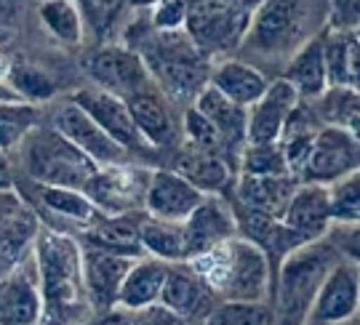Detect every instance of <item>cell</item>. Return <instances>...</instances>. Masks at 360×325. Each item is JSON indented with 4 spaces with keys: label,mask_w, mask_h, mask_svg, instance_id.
<instances>
[{
    "label": "cell",
    "mask_w": 360,
    "mask_h": 325,
    "mask_svg": "<svg viewBox=\"0 0 360 325\" xmlns=\"http://www.w3.org/2000/svg\"><path fill=\"white\" fill-rule=\"evenodd\" d=\"M30 259L35 267L40 301H43L40 325L89 323L94 310L83 286V256L75 234L40 224L30 248Z\"/></svg>",
    "instance_id": "1"
},
{
    "label": "cell",
    "mask_w": 360,
    "mask_h": 325,
    "mask_svg": "<svg viewBox=\"0 0 360 325\" xmlns=\"http://www.w3.org/2000/svg\"><path fill=\"white\" fill-rule=\"evenodd\" d=\"M219 301L270 304L275 272L264 251L240 234L190 261Z\"/></svg>",
    "instance_id": "2"
},
{
    "label": "cell",
    "mask_w": 360,
    "mask_h": 325,
    "mask_svg": "<svg viewBox=\"0 0 360 325\" xmlns=\"http://www.w3.org/2000/svg\"><path fill=\"white\" fill-rule=\"evenodd\" d=\"M134 51L142 56L155 88L166 96L171 105L193 107L198 93L208 86L211 62L193 46L187 32H155L150 29Z\"/></svg>",
    "instance_id": "3"
},
{
    "label": "cell",
    "mask_w": 360,
    "mask_h": 325,
    "mask_svg": "<svg viewBox=\"0 0 360 325\" xmlns=\"http://www.w3.org/2000/svg\"><path fill=\"white\" fill-rule=\"evenodd\" d=\"M336 261H342V256L326 237V240H315L296 248L294 253H288L278 264L275 286H272L275 325H307L315 296L321 291L323 280L336 267Z\"/></svg>",
    "instance_id": "4"
},
{
    "label": "cell",
    "mask_w": 360,
    "mask_h": 325,
    "mask_svg": "<svg viewBox=\"0 0 360 325\" xmlns=\"http://www.w3.org/2000/svg\"><path fill=\"white\" fill-rule=\"evenodd\" d=\"M326 6L315 3H257L254 19L243 40V48L270 59H288L294 56L307 40L321 35L326 29Z\"/></svg>",
    "instance_id": "5"
},
{
    "label": "cell",
    "mask_w": 360,
    "mask_h": 325,
    "mask_svg": "<svg viewBox=\"0 0 360 325\" xmlns=\"http://www.w3.org/2000/svg\"><path fill=\"white\" fill-rule=\"evenodd\" d=\"M19 160L27 182L77 192H83L99 171L53 126H35L30 131L25 142L19 144Z\"/></svg>",
    "instance_id": "6"
},
{
    "label": "cell",
    "mask_w": 360,
    "mask_h": 325,
    "mask_svg": "<svg viewBox=\"0 0 360 325\" xmlns=\"http://www.w3.org/2000/svg\"><path fill=\"white\" fill-rule=\"evenodd\" d=\"M254 3H190L184 32L193 46L206 56L211 65L232 59V53L243 48L248 27L254 19Z\"/></svg>",
    "instance_id": "7"
},
{
    "label": "cell",
    "mask_w": 360,
    "mask_h": 325,
    "mask_svg": "<svg viewBox=\"0 0 360 325\" xmlns=\"http://www.w3.org/2000/svg\"><path fill=\"white\" fill-rule=\"evenodd\" d=\"M80 67L94 88L112 93L117 99H129L131 93L142 91L144 86L153 83L142 56L123 43H104L94 48Z\"/></svg>",
    "instance_id": "8"
},
{
    "label": "cell",
    "mask_w": 360,
    "mask_h": 325,
    "mask_svg": "<svg viewBox=\"0 0 360 325\" xmlns=\"http://www.w3.org/2000/svg\"><path fill=\"white\" fill-rule=\"evenodd\" d=\"M150 168L142 166H112V168H99L94 173L83 195L94 203V208L107 216H131L144 211V195L150 184Z\"/></svg>",
    "instance_id": "9"
},
{
    "label": "cell",
    "mask_w": 360,
    "mask_h": 325,
    "mask_svg": "<svg viewBox=\"0 0 360 325\" xmlns=\"http://www.w3.org/2000/svg\"><path fill=\"white\" fill-rule=\"evenodd\" d=\"M355 171H360V142L347 131L323 126L309 150L307 163L299 173V182L331 187Z\"/></svg>",
    "instance_id": "10"
},
{
    "label": "cell",
    "mask_w": 360,
    "mask_h": 325,
    "mask_svg": "<svg viewBox=\"0 0 360 325\" xmlns=\"http://www.w3.org/2000/svg\"><path fill=\"white\" fill-rule=\"evenodd\" d=\"M53 128L65 136L67 142L77 147L83 155L89 157L96 168H112V166H126L131 163V155L115 144L107 133H104L94 120H91L77 105H72L70 99L59 105V110L53 112Z\"/></svg>",
    "instance_id": "11"
},
{
    "label": "cell",
    "mask_w": 360,
    "mask_h": 325,
    "mask_svg": "<svg viewBox=\"0 0 360 325\" xmlns=\"http://www.w3.org/2000/svg\"><path fill=\"white\" fill-rule=\"evenodd\" d=\"M181 227H184L187 261L198 259L208 251L224 246L232 237H238L235 208L224 195H206L203 203L181 221Z\"/></svg>",
    "instance_id": "12"
},
{
    "label": "cell",
    "mask_w": 360,
    "mask_h": 325,
    "mask_svg": "<svg viewBox=\"0 0 360 325\" xmlns=\"http://www.w3.org/2000/svg\"><path fill=\"white\" fill-rule=\"evenodd\" d=\"M360 310V267L342 259L323 280L307 325H345Z\"/></svg>",
    "instance_id": "13"
},
{
    "label": "cell",
    "mask_w": 360,
    "mask_h": 325,
    "mask_svg": "<svg viewBox=\"0 0 360 325\" xmlns=\"http://www.w3.org/2000/svg\"><path fill=\"white\" fill-rule=\"evenodd\" d=\"M72 105H77L86 115L99 126V128L112 139L115 144H120L129 155L134 152H144L150 150L144 139L139 136V131L131 120V112L123 99H117L112 93H104L94 86H86V88H77L75 93L67 96Z\"/></svg>",
    "instance_id": "14"
},
{
    "label": "cell",
    "mask_w": 360,
    "mask_h": 325,
    "mask_svg": "<svg viewBox=\"0 0 360 325\" xmlns=\"http://www.w3.org/2000/svg\"><path fill=\"white\" fill-rule=\"evenodd\" d=\"M160 304L166 307L168 312L176 314L181 323L200 325L208 314L217 310L219 299L203 283V277L195 272L190 261H179V264H168Z\"/></svg>",
    "instance_id": "15"
},
{
    "label": "cell",
    "mask_w": 360,
    "mask_h": 325,
    "mask_svg": "<svg viewBox=\"0 0 360 325\" xmlns=\"http://www.w3.org/2000/svg\"><path fill=\"white\" fill-rule=\"evenodd\" d=\"M131 112V120L139 136L150 150H163L181 142V120L174 112V105L155 88V83L144 86L142 91L123 99Z\"/></svg>",
    "instance_id": "16"
},
{
    "label": "cell",
    "mask_w": 360,
    "mask_h": 325,
    "mask_svg": "<svg viewBox=\"0 0 360 325\" xmlns=\"http://www.w3.org/2000/svg\"><path fill=\"white\" fill-rule=\"evenodd\" d=\"M80 256H83V286H86L94 314L112 312L117 307L120 286L136 259H126L91 246H80Z\"/></svg>",
    "instance_id": "17"
},
{
    "label": "cell",
    "mask_w": 360,
    "mask_h": 325,
    "mask_svg": "<svg viewBox=\"0 0 360 325\" xmlns=\"http://www.w3.org/2000/svg\"><path fill=\"white\" fill-rule=\"evenodd\" d=\"M203 197L206 195L200 190H195L193 184L171 168H153L144 195V213L153 219L181 224L203 203Z\"/></svg>",
    "instance_id": "18"
},
{
    "label": "cell",
    "mask_w": 360,
    "mask_h": 325,
    "mask_svg": "<svg viewBox=\"0 0 360 325\" xmlns=\"http://www.w3.org/2000/svg\"><path fill=\"white\" fill-rule=\"evenodd\" d=\"M43 301H40L35 267L27 253L11 274L0 280V325H40Z\"/></svg>",
    "instance_id": "19"
},
{
    "label": "cell",
    "mask_w": 360,
    "mask_h": 325,
    "mask_svg": "<svg viewBox=\"0 0 360 325\" xmlns=\"http://www.w3.org/2000/svg\"><path fill=\"white\" fill-rule=\"evenodd\" d=\"M19 197H22V203H25L27 208L43 211L46 221H40V224H46L51 230H56L59 221H65V224H75L77 230L83 232L91 221L96 219V213H99L89 197L83 195V192H77V190L40 187V184L27 182V190H22Z\"/></svg>",
    "instance_id": "20"
},
{
    "label": "cell",
    "mask_w": 360,
    "mask_h": 325,
    "mask_svg": "<svg viewBox=\"0 0 360 325\" xmlns=\"http://www.w3.org/2000/svg\"><path fill=\"white\" fill-rule=\"evenodd\" d=\"M299 105L296 91L283 78H275L267 93L254 107H248L245 120V144H275L281 142L285 123Z\"/></svg>",
    "instance_id": "21"
},
{
    "label": "cell",
    "mask_w": 360,
    "mask_h": 325,
    "mask_svg": "<svg viewBox=\"0 0 360 325\" xmlns=\"http://www.w3.org/2000/svg\"><path fill=\"white\" fill-rule=\"evenodd\" d=\"M302 243H315L326 240L334 219H331V200H328V187L321 184H299L294 192L283 219H281Z\"/></svg>",
    "instance_id": "22"
},
{
    "label": "cell",
    "mask_w": 360,
    "mask_h": 325,
    "mask_svg": "<svg viewBox=\"0 0 360 325\" xmlns=\"http://www.w3.org/2000/svg\"><path fill=\"white\" fill-rule=\"evenodd\" d=\"M299 184L302 182L291 173H285V176H235V184H232L235 206L270 216V219H283Z\"/></svg>",
    "instance_id": "23"
},
{
    "label": "cell",
    "mask_w": 360,
    "mask_h": 325,
    "mask_svg": "<svg viewBox=\"0 0 360 325\" xmlns=\"http://www.w3.org/2000/svg\"><path fill=\"white\" fill-rule=\"evenodd\" d=\"M174 173H179L181 179L193 184L195 190H200L203 195H221L235 184V166L227 157L198 150L193 144L179 142V150L174 155Z\"/></svg>",
    "instance_id": "24"
},
{
    "label": "cell",
    "mask_w": 360,
    "mask_h": 325,
    "mask_svg": "<svg viewBox=\"0 0 360 325\" xmlns=\"http://www.w3.org/2000/svg\"><path fill=\"white\" fill-rule=\"evenodd\" d=\"M272 80L267 78V72H262L257 65L245 62V59H224L211 67V78L208 86L219 91L224 99H230L232 105L254 107L267 93Z\"/></svg>",
    "instance_id": "25"
},
{
    "label": "cell",
    "mask_w": 360,
    "mask_h": 325,
    "mask_svg": "<svg viewBox=\"0 0 360 325\" xmlns=\"http://www.w3.org/2000/svg\"><path fill=\"white\" fill-rule=\"evenodd\" d=\"M77 243L99 248L107 253H117L126 259H142L144 251L139 243V213H131V216L96 213V219L80 232Z\"/></svg>",
    "instance_id": "26"
},
{
    "label": "cell",
    "mask_w": 360,
    "mask_h": 325,
    "mask_svg": "<svg viewBox=\"0 0 360 325\" xmlns=\"http://www.w3.org/2000/svg\"><path fill=\"white\" fill-rule=\"evenodd\" d=\"M193 107L217 128V133L221 136V142L227 147L230 157L235 160V168H238V155H240V150L245 147V120H248V110L232 105L230 99H224V96L219 91H214L211 86H206L203 91L198 93V99L193 102Z\"/></svg>",
    "instance_id": "27"
},
{
    "label": "cell",
    "mask_w": 360,
    "mask_h": 325,
    "mask_svg": "<svg viewBox=\"0 0 360 325\" xmlns=\"http://www.w3.org/2000/svg\"><path fill=\"white\" fill-rule=\"evenodd\" d=\"M281 78L291 86L299 96V102H318L323 93L328 91V78H326V59H323V32L307 40L299 51L288 59Z\"/></svg>",
    "instance_id": "28"
},
{
    "label": "cell",
    "mask_w": 360,
    "mask_h": 325,
    "mask_svg": "<svg viewBox=\"0 0 360 325\" xmlns=\"http://www.w3.org/2000/svg\"><path fill=\"white\" fill-rule=\"evenodd\" d=\"M166 274H168L166 261H158L153 256L136 259L131 264L123 286H120L115 310L139 312V310L160 304V293H163V286H166Z\"/></svg>",
    "instance_id": "29"
},
{
    "label": "cell",
    "mask_w": 360,
    "mask_h": 325,
    "mask_svg": "<svg viewBox=\"0 0 360 325\" xmlns=\"http://www.w3.org/2000/svg\"><path fill=\"white\" fill-rule=\"evenodd\" d=\"M323 59L328 88L360 91V40L355 32L323 29Z\"/></svg>",
    "instance_id": "30"
},
{
    "label": "cell",
    "mask_w": 360,
    "mask_h": 325,
    "mask_svg": "<svg viewBox=\"0 0 360 325\" xmlns=\"http://www.w3.org/2000/svg\"><path fill=\"white\" fill-rule=\"evenodd\" d=\"M40 219L32 208H22L0 221V280L16 270V264L25 259L38 234Z\"/></svg>",
    "instance_id": "31"
},
{
    "label": "cell",
    "mask_w": 360,
    "mask_h": 325,
    "mask_svg": "<svg viewBox=\"0 0 360 325\" xmlns=\"http://www.w3.org/2000/svg\"><path fill=\"white\" fill-rule=\"evenodd\" d=\"M139 243H142L144 256H153L166 264H179L187 261L184 251V227L174 221L153 219L147 213H139Z\"/></svg>",
    "instance_id": "32"
},
{
    "label": "cell",
    "mask_w": 360,
    "mask_h": 325,
    "mask_svg": "<svg viewBox=\"0 0 360 325\" xmlns=\"http://www.w3.org/2000/svg\"><path fill=\"white\" fill-rule=\"evenodd\" d=\"M312 105H318L315 115H318V120H323V126L347 131L349 136H355L360 142V91L328 88Z\"/></svg>",
    "instance_id": "33"
},
{
    "label": "cell",
    "mask_w": 360,
    "mask_h": 325,
    "mask_svg": "<svg viewBox=\"0 0 360 325\" xmlns=\"http://www.w3.org/2000/svg\"><path fill=\"white\" fill-rule=\"evenodd\" d=\"M40 25L49 29V35L65 46H77L83 40V22L77 3L70 0H46L38 6Z\"/></svg>",
    "instance_id": "34"
},
{
    "label": "cell",
    "mask_w": 360,
    "mask_h": 325,
    "mask_svg": "<svg viewBox=\"0 0 360 325\" xmlns=\"http://www.w3.org/2000/svg\"><path fill=\"white\" fill-rule=\"evenodd\" d=\"M291 173L281 144H245L238 155V176H285ZM294 176V173H291Z\"/></svg>",
    "instance_id": "35"
},
{
    "label": "cell",
    "mask_w": 360,
    "mask_h": 325,
    "mask_svg": "<svg viewBox=\"0 0 360 325\" xmlns=\"http://www.w3.org/2000/svg\"><path fill=\"white\" fill-rule=\"evenodd\" d=\"M40 110L27 102L0 105V152H8L25 142V136L38 126Z\"/></svg>",
    "instance_id": "36"
},
{
    "label": "cell",
    "mask_w": 360,
    "mask_h": 325,
    "mask_svg": "<svg viewBox=\"0 0 360 325\" xmlns=\"http://www.w3.org/2000/svg\"><path fill=\"white\" fill-rule=\"evenodd\" d=\"M6 86L11 88L22 102L27 105H35L38 102H49L56 91V86H53V80L38 69V67L32 65H11V72H8V80H6Z\"/></svg>",
    "instance_id": "37"
},
{
    "label": "cell",
    "mask_w": 360,
    "mask_h": 325,
    "mask_svg": "<svg viewBox=\"0 0 360 325\" xmlns=\"http://www.w3.org/2000/svg\"><path fill=\"white\" fill-rule=\"evenodd\" d=\"M200 325H275V312H272V304L219 301L217 310Z\"/></svg>",
    "instance_id": "38"
},
{
    "label": "cell",
    "mask_w": 360,
    "mask_h": 325,
    "mask_svg": "<svg viewBox=\"0 0 360 325\" xmlns=\"http://www.w3.org/2000/svg\"><path fill=\"white\" fill-rule=\"evenodd\" d=\"M80 22H83V35L94 32L99 38H110L120 32V22L129 16L131 6L126 3H77Z\"/></svg>",
    "instance_id": "39"
},
{
    "label": "cell",
    "mask_w": 360,
    "mask_h": 325,
    "mask_svg": "<svg viewBox=\"0 0 360 325\" xmlns=\"http://www.w3.org/2000/svg\"><path fill=\"white\" fill-rule=\"evenodd\" d=\"M331 200V219L339 227L360 224V171L349 173L347 179L328 187Z\"/></svg>",
    "instance_id": "40"
},
{
    "label": "cell",
    "mask_w": 360,
    "mask_h": 325,
    "mask_svg": "<svg viewBox=\"0 0 360 325\" xmlns=\"http://www.w3.org/2000/svg\"><path fill=\"white\" fill-rule=\"evenodd\" d=\"M187 13H190V3L163 0V3L150 6V25L155 32H179V29H184Z\"/></svg>",
    "instance_id": "41"
},
{
    "label": "cell",
    "mask_w": 360,
    "mask_h": 325,
    "mask_svg": "<svg viewBox=\"0 0 360 325\" xmlns=\"http://www.w3.org/2000/svg\"><path fill=\"white\" fill-rule=\"evenodd\" d=\"M328 243L336 248V253L342 259H347L360 267V224H349V227L334 224L331 232H328Z\"/></svg>",
    "instance_id": "42"
},
{
    "label": "cell",
    "mask_w": 360,
    "mask_h": 325,
    "mask_svg": "<svg viewBox=\"0 0 360 325\" xmlns=\"http://www.w3.org/2000/svg\"><path fill=\"white\" fill-rule=\"evenodd\" d=\"M360 27V3H331L326 13L328 32H358Z\"/></svg>",
    "instance_id": "43"
},
{
    "label": "cell",
    "mask_w": 360,
    "mask_h": 325,
    "mask_svg": "<svg viewBox=\"0 0 360 325\" xmlns=\"http://www.w3.org/2000/svg\"><path fill=\"white\" fill-rule=\"evenodd\" d=\"M131 325H181V320L174 312H168L163 304H155L139 312H129Z\"/></svg>",
    "instance_id": "44"
},
{
    "label": "cell",
    "mask_w": 360,
    "mask_h": 325,
    "mask_svg": "<svg viewBox=\"0 0 360 325\" xmlns=\"http://www.w3.org/2000/svg\"><path fill=\"white\" fill-rule=\"evenodd\" d=\"M0 192H16V173L6 152H0Z\"/></svg>",
    "instance_id": "45"
},
{
    "label": "cell",
    "mask_w": 360,
    "mask_h": 325,
    "mask_svg": "<svg viewBox=\"0 0 360 325\" xmlns=\"http://www.w3.org/2000/svg\"><path fill=\"white\" fill-rule=\"evenodd\" d=\"M22 206H25V203H22L19 192H0V221L8 219V216L16 213Z\"/></svg>",
    "instance_id": "46"
},
{
    "label": "cell",
    "mask_w": 360,
    "mask_h": 325,
    "mask_svg": "<svg viewBox=\"0 0 360 325\" xmlns=\"http://www.w3.org/2000/svg\"><path fill=\"white\" fill-rule=\"evenodd\" d=\"M91 325H131V323H129V312H123V310H112V312L99 314Z\"/></svg>",
    "instance_id": "47"
},
{
    "label": "cell",
    "mask_w": 360,
    "mask_h": 325,
    "mask_svg": "<svg viewBox=\"0 0 360 325\" xmlns=\"http://www.w3.org/2000/svg\"><path fill=\"white\" fill-rule=\"evenodd\" d=\"M355 35H358V40H360V27H358V32H355Z\"/></svg>",
    "instance_id": "48"
},
{
    "label": "cell",
    "mask_w": 360,
    "mask_h": 325,
    "mask_svg": "<svg viewBox=\"0 0 360 325\" xmlns=\"http://www.w3.org/2000/svg\"><path fill=\"white\" fill-rule=\"evenodd\" d=\"M181 325H187V323H181Z\"/></svg>",
    "instance_id": "49"
},
{
    "label": "cell",
    "mask_w": 360,
    "mask_h": 325,
    "mask_svg": "<svg viewBox=\"0 0 360 325\" xmlns=\"http://www.w3.org/2000/svg\"><path fill=\"white\" fill-rule=\"evenodd\" d=\"M358 314H360V310H358Z\"/></svg>",
    "instance_id": "50"
}]
</instances>
